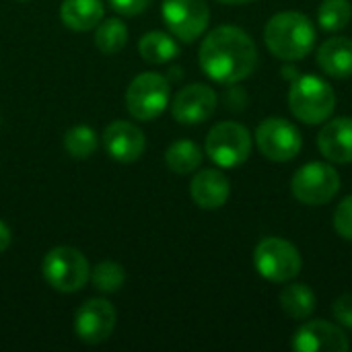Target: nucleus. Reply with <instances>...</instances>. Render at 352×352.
<instances>
[{"mask_svg":"<svg viewBox=\"0 0 352 352\" xmlns=\"http://www.w3.org/2000/svg\"><path fill=\"white\" fill-rule=\"evenodd\" d=\"M0 124H2V118H0Z\"/></svg>","mask_w":352,"mask_h":352,"instance_id":"nucleus-31","label":"nucleus"},{"mask_svg":"<svg viewBox=\"0 0 352 352\" xmlns=\"http://www.w3.org/2000/svg\"><path fill=\"white\" fill-rule=\"evenodd\" d=\"M258 274L270 283H289L299 276L303 260L299 250L283 237H264L254 250Z\"/></svg>","mask_w":352,"mask_h":352,"instance_id":"nucleus-6","label":"nucleus"},{"mask_svg":"<svg viewBox=\"0 0 352 352\" xmlns=\"http://www.w3.org/2000/svg\"><path fill=\"white\" fill-rule=\"evenodd\" d=\"M118 314L107 299L85 301L74 316V332L85 344H101L116 330Z\"/></svg>","mask_w":352,"mask_h":352,"instance_id":"nucleus-11","label":"nucleus"},{"mask_svg":"<svg viewBox=\"0 0 352 352\" xmlns=\"http://www.w3.org/2000/svg\"><path fill=\"white\" fill-rule=\"evenodd\" d=\"M318 148L330 163H352V118H334L318 134Z\"/></svg>","mask_w":352,"mask_h":352,"instance_id":"nucleus-15","label":"nucleus"},{"mask_svg":"<svg viewBox=\"0 0 352 352\" xmlns=\"http://www.w3.org/2000/svg\"><path fill=\"white\" fill-rule=\"evenodd\" d=\"M264 41L272 56L285 62L303 60L316 45V27L303 12L274 14L264 29Z\"/></svg>","mask_w":352,"mask_h":352,"instance_id":"nucleus-2","label":"nucleus"},{"mask_svg":"<svg viewBox=\"0 0 352 352\" xmlns=\"http://www.w3.org/2000/svg\"><path fill=\"white\" fill-rule=\"evenodd\" d=\"M93 287L99 293H118L124 283H126V272L122 264L118 262H99L95 268H91V278Z\"/></svg>","mask_w":352,"mask_h":352,"instance_id":"nucleus-25","label":"nucleus"},{"mask_svg":"<svg viewBox=\"0 0 352 352\" xmlns=\"http://www.w3.org/2000/svg\"><path fill=\"white\" fill-rule=\"evenodd\" d=\"M217 103L219 97L214 89L202 82H194L177 91L171 103V116L184 126H198L212 118V113L217 111Z\"/></svg>","mask_w":352,"mask_h":352,"instance_id":"nucleus-12","label":"nucleus"},{"mask_svg":"<svg viewBox=\"0 0 352 352\" xmlns=\"http://www.w3.org/2000/svg\"><path fill=\"white\" fill-rule=\"evenodd\" d=\"M95 29V45L105 56L122 52L128 43V27L120 19H105Z\"/></svg>","mask_w":352,"mask_h":352,"instance_id":"nucleus-22","label":"nucleus"},{"mask_svg":"<svg viewBox=\"0 0 352 352\" xmlns=\"http://www.w3.org/2000/svg\"><path fill=\"white\" fill-rule=\"evenodd\" d=\"M169 80L157 72L138 74L126 91V107L134 120L151 122L159 118L169 105Z\"/></svg>","mask_w":352,"mask_h":352,"instance_id":"nucleus-8","label":"nucleus"},{"mask_svg":"<svg viewBox=\"0 0 352 352\" xmlns=\"http://www.w3.org/2000/svg\"><path fill=\"white\" fill-rule=\"evenodd\" d=\"M334 229L342 239L352 241V194L346 196L334 210Z\"/></svg>","mask_w":352,"mask_h":352,"instance_id":"nucleus-26","label":"nucleus"},{"mask_svg":"<svg viewBox=\"0 0 352 352\" xmlns=\"http://www.w3.org/2000/svg\"><path fill=\"white\" fill-rule=\"evenodd\" d=\"M21 2H25V0H21Z\"/></svg>","mask_w":352,"mask_h":352,"instance_id":"nucleus-32","label":"nucleus"},{"mask_svg":"<svg viewBox=\"0 0 352 352\" xmlns=\"http://www.w3.org/2000/svg\"><path fill=\"white\" fill-rule=\"evenodd\" d=\"M217 2H223V4H245V2H252V0H217Z\"/></svg>","mask_w":352,"mask_h":352,"instance_id":"nucleus-30","label":"nucleus"},{"mask_svg":"<svg viewBox=\"0 0 352 352\" xmlns=\"http://www.w3.org/2000/svg\"><path fill=\"white\" fill-rule=\"evenodd\" d=\"M293 349L299 352H349L351 342L342 328H338V324L311 320L297 330L293 338Z\"/></svg>","mask_w":352,"mask_h":352,"instance_id":"nucleus-13","label":"nucleus"},{"mask_svg":"<svg viewBox=\"0 0 352 352\" xmlns=\"http://www.w3.org/2000/svg\"><path fill=\"white\" fill-rule=\"evenodd\" d=\"M97 134L91 126H74L64 134V148L72 159H89L97 151Z\"/></svg>","mask_w":352,"mask_h":352,"instance_id":"nucleus-24","label":"nucleus"},{"mask_svg":"<svg viewBox=\"0 0 352 352\" xmlns=\"http://www.w3.org/2000/svg\"><path fill=\"white\" fill-rule=\"evenodd\" d=\"M258 151L274 163L293 161L303 148V136L299 128L285 118H266L256 130Z\"/></svg>","mask_w":352,"mask_h":352,"instance_id":"nucleus-9","label":"nucleus"},{"mask_svg":"<svg viewBox=\"0 0 352 352\" xmlns=\"http://www.w3.org/2000/svg\"><path fill=\"white\" fill-rule=\"evenodd\" d=\"M352 19V4L349 0H324L318 8V23L324 31L336 33L349 27Z\"/></svg>","mask_w":352,"mask_h":352,"instance_id":"nucleus-23","label":"nucleus"},{"mask_svg":"<svg viewBox=\"0 0 352 352\" xmlns=\"http://www.w3.org/2000/svg\"><path fill=\"white\" fill-rule=\"evenodd\" d=\"M332 314H334V320L344 326V328H351L352 330V295H342L338 297L334 303H332Z\"/></svg>","mask_w":352,"mask_h":352,"instance_id":"nucleus-27","label":"nucleus"},{"mask_svg":"<svg viewBox=\"0 0 352 352\" xmlns=\"http://www.w3.org/2000/svg\"><path fill=\"white\" fill-rule=\"evenodd\" d=\"M101 0H64L60 6L62 23L72 31H91L103 21Z\"/></svg>","mask_w":352,"mask_h":352,"instance_id":"nucleus-18","label":"nucleus"},{"mask_svg":"<svg viewBox=\"0 0 352 352\" xmlns=\"http://www.w3.org/2000/svg\"><path fill=\"white\" fill-rule=\"evenodd\" d=\"M103 146L113 161L134 163L142 157L146 148V138L136 124L116 120L103 130Z\"/></svg>","mask_w":352,"mask_h":352,"instance_id":"nucleus-14","label":"nucleus"},{"mask_svg":"<svg viewBox=\"0 0 352 352\" xmlns=\"http://www.w3.org/2000/svg\"><path fill=\"white\" fill-rule=\"evenodd\" d=\"M318 66L332 78L352 76V39L330 37L318 50Z\"/></svg>","mask_w":352,"mask_h":352,"instance_id":"nucleus-17","label":"nucleus"},{"mask_svg":"<svg viewBox=\"0 0 352 352\" xmlns=\"http://www.w3.org/2000/svg\"><path fill=\"white\" fill-rule=\"evenodd\" d=\"M192 200L204 208V210H217L221 208L231 194L229 177L219 169H202L192 177L190 184Z\"/></svg>","mask_w":352,"mask_h":352,"instance_id":"nucleus-16","label":"nucleus"},{"mask_svg":"<svg viewBox=\"0 0 352 352\" xmlns=\"http://www.w3.org/2000/svg\"><path fill=\"white\" fill-rule=\"evenodd\" d=\"M153 0H109L111 8L124 16H136L151 6Z\"/></svg>","mask_w":352,"mask_h":352,"instance_id":"nucleus-28","label":"nucleus"},{"mask_svg":"<svg viewBox=\"0 0 352 352\" xmlns=\"http://www.w3.org/2000/svg\"><path fill=\"white\" fill-rule=\"evenodd\" d=\"M202 159H204L202 148L196 142H192V140H177L165 153L167 167L173 173H177V175L194 173L202 165Z\"/></svg>","mask_w":352,"mask_h":352,"instance_id":"nucleus-20","label":"nucleus"},{"mask_svg":"<svg viewBox=\"0 0 352 352\" xmlns=\"http://www.w3.org/2000/svg\"><path fill=\"white\" fill-rule=\"evenodd\" d=\"M41 272L45 283L58 293H76L91 278V266L82 252L70 245H58L43 258Z\"/></svg>","mask_w":352,"mask_h":352,"instance_id":"nucleus-4","label":"nucleus"},{"mask_svg":"<svg viewBox=\"0 0 352 352\" xmlns=\"http://www.w3.org/2000/svg\"><path fill=\"white\" fill-rule=\"evenodd\" d=\"M161 14L171 35L184 43L196 41L210 21L206 0H163Z\"/></svg>","mask_w":352,"mask_h":352,"instance_id":"nucleus-10","label":"nucleus"},{"mask_svg":"<svg viewBox=\"0 0 352 352\" xmlns=\"http://www.w3.org/2000/svg\"><path fill=\"white\" fill-rule=\"evenodd\" d=\"M280 307L293 320H307L316 311V293L307 285H289L280 293Z\"/></svg>","mask_w":352,"mask_h":352,"instance_id":"nucleus-21","label":"nucleus"},{"mask_svg":"<svg viewBox=\"0 0 352 352\" xmlns=\"http://www.w3.org/2000/svg\"><path fill=\"white\" fill-rule=\"evenodd\" d=\"M293 116L309 126L328 122L336 109V93L330 82L314 74H299L289 89Z\"/></svg>","mask_w":352,"mask_h":352,"instance_id":"nucleus-3","label":"nucleus"},{"mask_svg":"<svg viewBox=\"0 0 352 352\" xmlns=\"http://www.w3.org/2000/svg\"><path fill=\"white\" fill-rule=\"evenodd\" d=\"M293 196L305 206H322L340 192V175L330 163L311 161L299 167L291 179Z\"/></svg>","mask_w":352,"mask_h":352,"instance_id":"nucleus-7","label":"nucleus"},{"mask_svg":"<svg viewBox=\"0 0 352 352\" xmlns=\"http://www.w3.org/2000/svg\"><path fill=\"white\" fill-rule=\"evenodd\" d=\"M202 72L221 85H235L252 76L258 64V47L254 39L235 25L212 29L200 45Z\"/></svg>","mask_w":352,"mask_h":352,"instance_id":"nucleus-1","label":"nucleus"},{"mask_svg":"<svg viewBox=\"0 0 352 352\" xmlns=\"http://www.w3.org/2000/svg\"><path fill=\"white\" fill-rule=\"evenodd\" d=\"M254 138L250 130L239 122H221L210 128L206 136V155L223 169L243 165L252 155Z\"/></svg>","mask_w":352,"mask_h":352,"instance_id":"nucleus-5","label":"nucleus"},{"mask_svg":"<svg viewBox=\"0 0 352 352\" xmlns=\"http://www.w3.org/2000/svg\"><path fill=\"white\" fill-rule=\"evenodd\" d=\"M138 52H140L142 60L148 64H165V62H171L173 58H177L179 43L169 33L151 31V33H144L140 37Z\"/></svg>","mask_w":352,"mask_h":352,"instance_id":"nucleus-19","label":"nucleus"},{"mask_svg":"<svg viewBox=\"0 0 352 352\" xmlns=\"http://www.w3.org/2000/svg\"><path fill=\"white\" fill-rule=\"evenodd\" d=\"M10 229L6 227V223L4 221H0V254H4L6 250H8V245H10Z\"/></svg>","mask_w":352,"mask_h":352,"instance_id":"nucleus-29","label":"nucleus"}]
</instances>
